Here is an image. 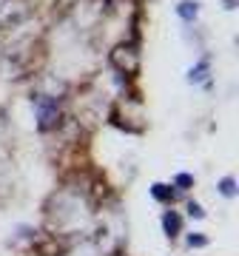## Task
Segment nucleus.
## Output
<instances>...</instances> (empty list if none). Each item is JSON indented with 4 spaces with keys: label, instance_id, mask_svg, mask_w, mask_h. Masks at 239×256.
<instances>
[{
    "label": "nucleus",
    "instance_id": "f257e3e1",
    "mask_svg": "<svg viewBox=\"0 0 239 256\" xmlns=\"http://www.w3.org/2000/svg\"><path fill=\"white\" fill-rule=\"evenodd\" d=\"M162 228H166V234H168V236L174 239L176 234H180V228H182V220L176 216L174 210H168L166 216H162Z\"/></svg>",
    "mask_w": 239,
    "mask_h": 256
},
{
    "label": "nucleus",
    "instance_id": "f03ea898",
    "mask_svg": "<svg viewBox=\"0 0 239 256\" xmlns=\"http://www.w3.org/2000/svg\"><path fill=\"white\" fill-rule=\"evenodd\" d=\"M176 14H180L182 20H188V23H191V20L200 14V3H194V0H182V3L176 6Z\"/></svg>",
    "mask_w": 239,
    "mask_h": 256
},
{
    "label": "nucleus",
    "instance_id": "7ed1b4c3",
    "mask_svg": "<svg viewBox=\"0 0 239 256\" xmlns=\"http://www.w3.org/2000/svg\"><path fill=\"white\" fill-rule=\"evenodd\" d=\"M151 194H154V200H160V202H171L174 200V191H171L168 185H162V182H156L154 188H151Z\"/></svg>",
    "mask_w": 239,
    "mask_h": 256
},
{
    "label": "nucleus",
    "instance_id": "20e7f679",
    "mask_svg": "<svg viewBox=\"0 0 239 256\" xmlns=\"http://www.w3.org/2000/svg\"><path fill=\"white\" fill-rule=\"evenodd\" d=\"M220 191H222V196H234V194H236V182H234L230 176H225L220 182Z\"/></svg>",
    "mask_w": 239,
    "mask_h": 256
},
{
    "label": "nucleus",
    "instance_id": "39448f33",
    "mask_svg": "<svg viewBox=\"0 0 239 256\" xmlns=\"http://www.w3.org/2000/svg\"><path fill=\"white\" fill-rule=\"evenodd\" d=\"M205 72H208V63H200L196 68H191V82H194V80H202Z\"/></svg>",
    "mask_w": 239,
    "mask_h": 256
},
{
    "label": "nucleus",
    "instance_id": "423d86ee",
    "mask_svg": "<svg viewBox=\"0 0 239 256\" xmlns=\"http://www.w3.org/2000/svg\"><path fill=\"white\" fill-rule=\"evenodd\" d=\"M188 214H191V216H196V220H202V216H205V210L200 208L196 202H188Z\"/></svg>",
    "mask_w": 239,
    "mask_h": 256
},
{
    "label": "nucleus",
    "instance_id": "0eeeda50",
    "mask_svg": "<svg viewBox=\"0 0 239 256\" xmlns=\"http://www.w3.org/2000/svg\"><path fill=\"white\" fill-rule=\"evenodd\" d=\"M191 182H194V180H191L188 174H180V176H176V185H180V188H188Z\"/></svg>",
    "mask_w": 239,
    "mask_h": 256
},
{
    "label": "nucleus",
    "instance_id": "6e6552de",
    "mask_svg": "<svg viewBox=\"0 0 239 256\" xmlns=\"http://www.w3.org/2000/svg\"><path fill=\"white\" fill-rule=\"evenodd\" d=\"M188 245H205L202 236H188Z\"/></svg>",
    "mask_w": 239,
    "mask_h": 256
}]
</instances>
